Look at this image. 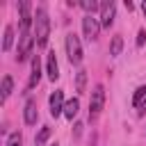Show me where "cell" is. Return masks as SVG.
Instances as JSON below:
<instances>
[{
    "mask_svg": "<svg viewBox=\"0 0 146 146\" xmlns=\"http://www.w3.org/2000/svg\"><path fill=\"white\" fill-rule=\"evenodd\" d=\"M48 36H50V18H48L46 7L41 5L34 11V41H36V46L39 48H46Z\"/></svg>",
    "mask_w": 146,
    "mask_h": 146,
    "instance_id": "1",
    "label": "cell"
},
{
    "mask_svg": "<svg viewBox=\"0 0 146 146\" xmlns=\"http://www.w3.org/2000/svg\"><path fill=\"white\" fill-rule=\"evenodd\" d=\"M103 105H105V87L103 84H96L94 91H91V100H89V119H98V114L103 112Z\"/></svg>",
    "mask_w": 146,
    "mask_h": 146,
    "instance_id": "2",
    "label": "cell"
},
{
    "mask_svg": "<svg viewBox=\"0 0 146 146\" xmlns=\"http://www.w3.org/2000/svg\"><path fill=\"white\" fill-rule=\"evenodd\" d=\"M66 55H68V62L75 64V66L82 62V46H80V39L73 32L66 34Z\"/></svg>",
    "mask_w": 146,
    "mask_h": 146,
    "instance_id": "3",
    "label": "cell"
},
{
    "mask_svg": "<svg viewBox=\"0 0 146 146\" xmlns=\"http://www.w3.org/2000/svg\"><path fill=\"white\" fill-rule=\"evenodd\" d=\"M34 43H36V41H34V36L30 34V30H21V36H18V55H16V59H18V62H25V59L30 57Z\"/></svg>",
    "mask_w": 146,
    "mask_h": 146,
    "instance_id": "4",
    "label": "cell"
},
{
    "mask_svg": "<svg viewBox=\"0 0 146 146\" xmlns=\"http://www.w3.org/2000/svg\"><path fill=\"white\" fill-rule=\"evenodd\" d=\"M82 30H84V36L89 41H96L98 39V32H100V21L94 16V14H87L82 18Z\"/></svg>",
    "mask_w": 146,
    "mask_h": 146,
    "instance_id": "5",
    "label": "cell"
},
{
    "mask_svg": "<svg viewBox=\"0 0 146 146\" xmlns=\"http://www.w3.org/2000/svg\"><path fill=\"white\" fill-rule=\"evenodd\" d=\"M114 16H116V5L110 0V2H103V9H100V27H110L114 23Z\"/></svg>",
    "mask_w": 146,
    "mask_h": 146,
    "instance_id": "6",
    "label": "cell"
},
{
    "mask_svg": "<svg viewBox=\"0 0 146 146\" xmlns=\"http://www.w3.org/2000/svg\"><path fill=\"white\" fill-rule=\"evenodd\" d=\"M64 91L62 89H57V91H52L50 94V114L57 119L59 114H64Z\"/></svg>",
    "mask_w": 146,
    "mask_h": 146,
    "instance_id": "7",
    "label": "cell"
},
{
    "mask_svg": "<svg viewBox=\"0 0 146 146\" xmlns=\"http://www.w3.org/2000/svg\"><path fill=\"white\" fill-rule=\"evenodd\" d=\"M41 80V62H39V55L32 57V71H30V80H27V89H34Z\"/></svg>",
    "mask_w": 146,
    "mask_h": 146,
    "instance_id": "8",
    "label": "cell"
},
{
    "mask_svg": "<svg viewBox=\"0 0 146 146\" xmlns=\"http://www.w3.org/2000/svg\"><path fill=\"white\" fill-rule=\"evenodd\" d=\"M36 119H39L36 100H34V98H27V100H25V123H27V125H34Z\"/></svg>",
    "mask_w": 146,
    "mask_h": 146,
    "instance_id": "9",
    "label": "cell"
},
{
    "mask_svg": "<svg viewBox=\"0 0 146 146\" xmlns=\"http://www.w3.org/2000/svg\"><path fill=\"white\" fill-rule=\"evenodd\" d=\"M46 68H48V78L55 82L59 78V66H57V57L55 52H48V59H46Z\"/></svg>",
    "mask_w": 146,
    "mask_h": 146,
    "instance_id": "10",
    "label": "cell"
},
{
    "mask_svg": "<svg viewBox=\"0 0 146 146\" xmlns=\"http://www.w3.org/2000/svg\"><path fill=\"white\" fill-rule=\"evenodd\" d=\"M11 89H14V80H11V75H5L2 78V87H0V100L2 103L11 96Z\"/></svg>",
    "mask_w": 146,
    "mask_h": 146,
    "instance_id": "11",
    "label": "cell"
},
{
    "mask_svg": "<svg viewBox=\"0 0 146 146\" xmlns=\"http://www.w3.org/2000/svg\"><path fill=\"white\" fill-rule=\"evenodd\" d=\"M78 110H80V100H78V98H71V100H66V105H64V116H66V119H73V116L78 114Z\"/></svg>",
    "mask_w": 146,
    "mask_h": 146,
    "instance_id": "12",
    "label": "cell"
},
{
    "mask_svg": "<svg viewBox=\"0 0 146 146\" xmlns=\"http://www.w3.org/2000/svg\"><path fill=\"white\" fill-rule=\"evenodd\" d=\"M11 46H14V27L7 25L5 27V34H2V50L7 52V50H11Z\"/></svg>",
    "mask_w": 146,
    "mask_h": 146,
    "instance_id": "13",
    "label": "cell"
},
{
    "mask_svg": "<svg viewBox=\"0 0 146 146\" xmlns=\"http://www.w3.org/2000/svg\"><path fill=\"white\" fill-rule=\"evenodd\" d=\"M50 125H43L41 130H39V135L34 137V146H46V141H48V137H50Z\"/></svg>",
    "mask_w": 146,
    "mask_h": 146,
    "instance_id": "14",
    "label": "cell"
},
{
    "mask_svg": "<svg viewBox=\"0 0 146 146\" xmlns=\"http://www.w3.org/2000/svg\"><path fill=\"white\" fill-rule=\"evenodd\" d=\"M87 14H94V11H98V9H103V5L100 2H96V0H82V2H78Z\"/></svg>",
    "mask_w": 146,
    "mask_h": 146,
    "instance_id": "15",
    "label": "cell"
},
{
    "mask_svg": "<svg viewBox=\"0 0 146 146\" xmlns=\"http://www.w3.org/2000/svg\"><path fill=\"white\" fill-rule=\"evenodd\" d=\"M121 50H123V39H121V36H114L112 43H110V55H112V57H119Z\"/></svg>",
    "mask_w": 146,
    "mask_h": 146,
    "instance_id": "16",
    "label": "cell"
},
{
    "mask_svg": "<svg viewBox=\"0 0 146 146\" xmlns=\"http://www.w3.org/2000/svg\"><path fill=\"white\" fill-rule=\"evenodd\" d=\"M87 87V71H78V78H75V91L82 94Z\"/></svg>",
    "mask_w": 146,
    "mask_h": 146,
    "instance_id": "17",
    "label": "cell"
},
{
    "mask_svg": "<svg viewBox=\"0 0 146 146\" xmlns=\"http://www.w3.org/2000/svg\"><path fill=\"white\" fill-rule=\"evenodd\" d=\"M144 98H146V87H139V89L135 91V96H132V105L139 107V105L144 103Z\"/></svg>",
    "mask_w": 146,
    "mask_h": 146,
    "instance_id": "18",
    "label": "cell"
},
{
    "mask_svg": "<svg viewBox=\"0 0 146 146\" xmlns=\"http://www.w3.org/2000/svg\"><path fill=\"white\" fill-rule=\"evenodd\" d=\"M7 146H23V137H21V132H11V135L7 137Z\"/></svg>",
    "mask_w": 146,
    "mask_h": 146,
    "instance_id": "19",
    "label": "cell"
},
{
    "mask_svg": "<svg viewBox=\"0 0 146 146\" xmlns=\"http://www.w3.org/2000/svg\"><path fill=\"white\" fill-rule=\"evenodd\" d=\"M146 43V30H139V34H137V48H141Z\"/></svg>",
    "mask_w": 146,
    "mask_h": 146,
    "instance_id": "20",
    "label": "cell"
},
{
    "mask_svg": "<svg viewBox=\"0 0 146 146\" xmlns=\"http://www.w3.org/2000/svg\"><path fill=\"white\" fill-rule=\"evenodd\" d=\"M137 110H139V114H146V98H144V103H141Z\"/></svg>",
    "mask_w": 146,
    "mask_h": 146,
    "instance_id": "21",
    "label": "cell"
},
{
    "mask_svg": "<svg viewBox=\"0 0 146 146\" xmlns=\"http://www.w3.org/2000/svg\"><path fill=\"white\" fill-rule=\"evenodd\" d=\"M141 9H144V16H146V2H144V5H141Z\"/></svg>",
    "mask_w": 146,
    "mask_h": 146,
    "instance_id": "22",
    "label": "cell"
},
{
    "mask_svg": "<svg viewBox=\"0 0 146 146\" xmlns=\"http://www.w3.org/2000/svg\"><path fill=\"white\" fill-rule=\"evenodd\" d=\"M52 146H57V144H52Z\"/></svg>",
    "mask_w": 146,
    "mask_h": 146,
    "instance_id": "23",
    "label": "cell"
}]
</instances>
